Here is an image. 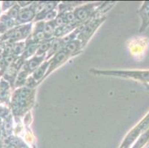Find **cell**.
Listing matches in <instances>:
<instances>
[{"label":"cell","mask_w":149,"mask_h":148,"mask_svg":"<svg viewBox=\"0 0 149 148\" xmlns=\"http://www.w3.org/2000/svg\"><path fill=\"white\" fill-rule=\"evenodd\" d=\"M97 75L119 76L132 78L134 79L139 80L144 83L149 84V70H137V71H100V70H91Z\"/></svg>","instance_id":"obj_1"},{"label":"cell","mask_w":149,"mask_h":148,"mask_svg":"<svg viewBox=\"0 0 149 148\" xmlns=\"http://www.w3.org/2000/svg\"><path fill=\"white\" fill-rule=\"evenodd\" d=\"M149 129V113L147 116L128 134L120 148H129L136 138Z\"/></svg>","instance_id":"obj_2"},{"label":"cell","mask_w":149,"mask_h":148,"mask_svg":"<svg viewBox=\"0 0 149 148\" xmlns=\"http://www.w3.org/2000/svg\"><path fill=\"white\" fill-rule=\"evenodd\" d=\"M103 20H105V17L97 19H91L86 22L85 24H82V30L78 35V39L82 42V47L85 46L88 40L90 39L91 36L93 35L94 31L100 26Z\"/></svg>","instance_id":"obj_3"},{"label":"cell","mask_w":149,"mask_h":148,"mask_svg":"<svg viewBox=\"0 0 149 148\" xmlns=\"http://www.w3.org/2000/svg\"><path fill=\"white\" fill-rule=\"evenodd\" d=\"M101 2L100 3H91L87 4L82 7L77 8L74 11V14L77 19V22L79 23L88 22L91 19V17L94 16L95 13V8L100 6Z\"/></svg>","instance_id":"obj_4"},{"label":"cell","mask_w":149,"mask_h":148,"mask_svg":"<svg viewBox=\"0 0 149 148\" xmlns=\"http://www.w3.org/2000/svg\"><path fill=\"white\" fill-rule=\"evenodd\" d=\"M31 26H32L31 24L18 26L17 28L7 32L6 34L5 35V38L9 39L11 42H17L20 39H25L29 36Z\"/></svg>","instance_id":"obj_5"},{"label":"cell","mask_w":149,"mask_h":148,"mask_svg":"<svg viewBox=\"0 0 149 148\" xmlns=\"http://www.w3.org/2000/svg\"><path fill=\"white\" fill-rule=\"evenodd\" d=\"M70 56L66 52L64 48H62V50H60V51H59V52L56 53V54L53 56L52 59L49 61V67H48V70H47V73H46V74L45 75L44 79L46 78L48 75H50V73H51V72L54 71V70H56L58 67H59L61 65H62L65 62H66Z\"/></svg>","instance_id":"obj_6"},{"label":"cell","mask_w":149,"mask_h":148,"mask_svg":"<svg viewBox=\"0 0 149 148\" xmlns=\"http://www.w3.org/2000/svg\"><path fill=\"white\" fill-rule=\"evenodd\" d=\"M36 3L37 2H34L33 4H32L31 6L20 9L19 13L18 18L17 19L16 23L19 24H25V23L28 22L33 19L36 12Z\"/></svg>","instance_id":"obj_7"},{"label":"cell","mask_w":149,"mask_h":148,"mask_svg":"<svg viewBox=\"0 0 149 148\" xmlns=\"http://www.w3.org/2000/svg\"><path fill=\"white\" fill-rule=\"evenodd\" d=\"M141 19V26L139 32L142 33L146 31L149 25V1H146L143 3L141 8L137 11Z\"/></svg>","instance_id":"obj_8"},{"label":"cell","mask_w":149,"mask_h":148,"mask_svg":"<svg viewBox=\"0 0 149 148\" xmlns=\"http://www.w3.org/2000/svg\"><path fill=\"white\" fill-rule=\"evenodd\" d=\"M45 56H34L31 59H30L25 64V70L29 73V72H34L38 67L41 65L42 62L45 58Z\"/></svg>","instance_id":"obj_9"},{"label":"cell","mask_w":149,"mask_h":148,"mask_svg":"<svg viewBox=\"0 0 149 148\" xmlns=\"http://www.w3.org/2000/svg\"><path fill=\"white\" fill-rule=\"evenodd\" d=\"M82 47V42L79 39H74L66 44L63 48L71 56L77 55V54H79V51H81Z\"/></svg>","instance_id":"obj_10"},{"label":"cell","mask_w":149,"mask_h":148,"mask_svg":"<svg viewBox=\"0 0 149 148\" xmlns=\"http://www.w3.org/2000/svg\"><path fill=\"white\" fill-rule=\"evenodd\" d=\"M30 38L31 39H28L26 42L25 50L24 51V53L22 54L23 59H26L28 58H29V57H31V56H33V54L36 53L38 47H39V44L35 42L33 40V39L31 38V36H30Z\"/></svg>","instance_id":"obj_11"},{"label":"cell","mask_w":149,"mask_h":148,"mask_svg":"<svg viewBox=\"0 0 149 148\" xmlns=\"http://www.w3.org/2000/svg\"><path fill=\"white\" fill-rule=\"evenodd\" d=\"M49 61L48 62H45V63H43L42 65H41L40 67H38L36 70L33 73V79L36 81H42L44 79L45 75L47 73V70H48V67H49Z\"/></svg>","instance_id":"obj_12"},{"label":"cell","mask_w":149,"mask_h":148,"mask_svg":"<svg viewBox=\"0 0 149 148\" xmlns=\"http://www.w3.org/2000/svg\"><path fill=\"white\" fill-rule=\"evenodd\" d=\"M149 140V129L146 130V132L143 133L142 135L138 138L137 142H136L132 148H143L145 146V145L147 144V142Z\"/></svg>","instance_id":"obj_13"},{"label":"cell","mask_w":149,"mask_h":148,"mask_svg":"<svg viewBox=\"0 0 149 148\" xmlns=\"http://www.w3.org/2000/svg\"><path fill=\"white\" fill-rule=\"evenodd\" d=\"M51 43L52 42H45L41 43L40 44H39V47H38L37 51H36V56H43L45 55V53L48 52L50 47L51 46Z\"/></svg>","instance_id":"obj_14"},{"label":"cell","mask_w":149,"mask_h":148,"mask_svg":"<svg viewBox=\"0 0 149 148\" xmlns=\"http://www.w3.org/2000/svg\"><path fill=\"white\" fill-rule=\"evenodd\" d=\"M25 47H26V43L25 42L14 43L12 45V53L15 54V55H19V54H23L25 50Z\"/></svg>","instance_id":"obj_15"},{"label":"cell","mask_w":149,"mask_h":148,"mask_svg":"<svg viewBox=\"0 0 149 148\" xmlns=\"http://www.w3.org/2000/svg\"><path fill=\"white\" fill-rule=\"evenodd\" d=\"M19 11H20L19 5L18 4H17H17H15L11 8L9 9V10L8 11V13H7V15H8L10 18L13 19H17L18 18Z\"/></svg>","instance_id":"obj_16"},{"label":"cell","mask_w":149,"mask_h":148,"mask_svg":"<svg viewBox=\"0 0 149 148\" xmlns=\"http://www.w3.org/2000/svg\"><path fill=\"white\" fill-rule=\"evenodd\" d=\"M56 10H51V11H49L47 13V15H46L45 19L48 20V21H53L54 20V19L56 18Z\"/></svg>","instance_id":"obj_17"},{"label":"cell","mask_w":149,"mask_h":148,"mask_svg":"<svg viewBox=\"0 0 149 148\" xmlns=\"http://www.w3.org/2000/svg\"><path fill=\"white\" fill-rule=\"evenodd\" d=\"M14 2H4L2 5V10H5L8 8H11L15 5Z\"/></svg>","instance_id":"obj_18"},{"label":"cell","mask_w":149,"mask_h":148,"mask_svg":"<svg viewBox=\"0 0 149 148\" xmlns=\"http://www.w3.org/2000/svg\"><path fill=\"white\" fill-rule=\"evenodd\" d=\"M30 4H31V2H19L18 5H20L22 7H25L26 8L27 5H29Z\"/></svg>","instance_id":"obj_19"},{"label":"cell","mask_w":149,"mask_h":148,"mask_svg":"<svg viewBox=\"0 0 149 148\" xmlns=\"http://www.w3.org/2000/svg\"><path fill=\"white\" fill-rule=\"evenodd\" d=\"M0 12H1V7H0Z\"/></svg>","instance_id":"obj_20"},{"label":"cell","mask_w":149,"mask_h":148,"mask_svg":"<svg viewBox=\"0 0 149 148\" xmlns=\"http://www.w3.org/2000/svg\"><path fill=\"white\" fill-rule=\"evenodd\" d=\"M148 148H149V147H148Z\"/></svg>","instance_id":"obj_21"}]
</instances>
